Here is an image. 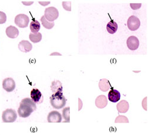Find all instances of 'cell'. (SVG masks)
I'll list each match as a JSON object with an SVG mask.
<instances>
[{
  "label": "cell",
  "mask_w": 148,
  "mask_h": 135,
  "mask_svg": "<svg viewBox=\"0 0 148 135\" xmlns=\"http://www.w3.org/2000/svg\"><path fill=\"white\" fill-rule=\"evenodd\" d=\"M36 110V106L35 103L29 98H26L22 100L20 104L18 114L21 117L26 118L29 117Z\"/></svg>",
  "instance_id": "obj_1"
},
{
  "label": "cell",
  "mask_w": 148,
  "mask_h": 135,
  "mask_svg": "<svg viewBox=\"0 0 148 135\" xmlns=\"http://www.w3.org/2000/svg\"><path fill=\"white\" fill-rule=\"evenodd\" d=\"M50 101L53 108L56 109H60L65 106L66 100L62 92H57L52 94L50 99Z\"/></svg>",
  "instance_id": "obj_2"
},
{
  "label": "cell",
  "mask_w": 148,
  "mask_h": 135,
  "mask_svg": "<svg viewBox=\"0 0 148 135\" xmlns=\"http://www.w3.org/2000/svg\"><path fill=\"white\" fill-rule=\"evenodd\" d=\"M17 117V114L15 110L11 108L5 110L2 114L3 121L4 123H13L16 120Z\"/></svg>",
  "instance_id": "obj_3"
},
{
  "label": "cell",
  "mask_w": 148,
  "mask_h": 135,
  "mask_svg": "<svg viewBox=\"0 0 148 135\" xmlns=\"http://www.w3.org/2000/svg\"><path fill=\"white\" fill-rule=\"evenodd\" d=\"M45 17L50 22H53L59 17V11L54 7H50L46 8L45 11Z\"/></svg>",
  "instance_id": "obj_4"
},
{
  "label": "cell",
  "mask_w": 148,
  "mask_h": 135,
  "mask_svg": "<svg viewBox=\"0 0 148 135\" xmlns=\"http://www.w3.org/2000/svg\"><path fill=\"white\" fill-rule=\"evenodd\" d=\"M14 21L17 26L21 28H25L29 25V18L26 14H20L16 17Z\"/></svg>",
  "instance_id": "obj_5"
},
{
  "label": "cell",
  "mask_w": 148,
  "mask_h": 135,
  "mask_svg": "<svg viewBox=\"0 0 148 135\" xmlns=\"http://www.w3.org/2000/svg\"><path fill=\"white\" fill-rule=\"evenodd\" d=\"M140 26L139 19L134 16H131L127 20V27L131 31L137 30Z\"/></svg>",
  "instance_id": "obj_6"
},
{
  "label": "cell",
  "mask_w": 148,
  "mask_h": 135,
  "mask_svg": "<svg viewBox=\"0 0 148 135\" xmlns=\"http://www.w3.org/2000/svg\"><path fill=\"white\" fill-rule=\"evenodd\" d=\"M3 87L7 92L13 91L16 88V82L11 78H7L3 80Z\"/></svg>",
  "instance_id": "obj_7"
},
{
  "label": "cell",
  "mask_w": 148,
  "mask_h": 135,
  "mask_svg": "<svg viewBox=\"0 0 148 135\" xmlns=\"http://www.w3.org/2000/svg\"><path fill=\"white\" fill-rule=\"evenodd\" d=\"M30 96L32 100L35 103L40 104L43 101V96L38 89H33L30 93Z\"/></svg>",
  "instance_id": "obj_8"
},
{
  "label": "cell",
  "mask_w": 148,
  "mask_h": 135,
  "mask_svg": "<svg viewBox=\"0 0 148 135\" xmlns=\"http://www.w3.org/2000/svg\"><path fill=\"white\" fill-rule=\"evenodd\" d=\"M127 46L131 51H135L139 46V39L135 36H130L127 40Z\"/></svg>",
  "instance_id": "obj_9"
},
{
  "label": "cell",
  "mask_w": 148,
  "mask_h": 135,
  "mask_svg": "<svg viewBox=\"0 0 148 135\" xmlns=\"http://www.w3.org/2000/svg\"><path fill=\"white\" fill-rule=\"evenodd\" d=\"M47 121L49 123H60L62 121V115L57 111H52L49 113Z\"/></svg>",
  "instance_id": "obj_10"
},
{
  "label": "cell",
  "mask_w": 148,
  "mask_h": 135,
  "mask_svg": "<svg viewBox=\"0 0 148 135\" xmlns=\"http://www.w3.org/2000/svg\"><path fill=\"white\" fill-rule=\"evenodd\" d=\"M32 45L27 40H22L18 44V49L24 53H28L32 49Z\"/></svg>",
  "instance_id": "obj_11"
},
{
  "label": "cell",
  "mask_w": 148,
  "mask_h": 135,
  "mask_svg": "<svg viewBox=\"0 0 148 135\" xmlns=\"http://www.w3.org/2000/svg\"><path fill=\"white\" fill-rule=\"evenodd\" d=\"M6 34L8 38L11 39H16L17 38L18 34L19 31L14 26H10L6 29Z\"/></svg>",
  "instance_id": "obj_12"
},
{
  "label": "cell",
  "mask_w": 148,
  "mask_h": 135,
  "mask_svg": "<svg viewBox=\"0 0 148 135\" xmlns=\"http://www.w3.org/2000/svg\"><path fill=\"white\" fill-rule=\"evenodd\" d=\"M120 93L116 90L112 89L109 91L108 94V98L109 101L112 103H116L120 99Z\"/></svg>",
  "instance_id": "obj_13"
},
{
  "label": "cell",
  "mask_w": 148,
  "mask_h": 135,
  "mask_svg": "<svg viewBox=\"0 0 148 135\" xmlns=\"http://www.w3.org/2000/svg\"><path fill=\"white\" fill-rule=\"evenodd\" d=\"M107 105V99L105 95H101L97 97L95 100V106L99 108H103Z\"/></svg>",
  "instance_id": "obj_14"
},
{
  "label": "cell",
  "mask_w": 148,
  "mask_h": 135,
  "mask_svg": "<svg viewBox=\"0 0 148 135\" xmlns=\"http://www.w3.org/2000/svg\"><path fill=\"white\" fill-rule=\"evenodd\" d=\"M129 108V104L126 100H122L117 105V109L118 112L121 113H126Z\"/></svg>",
  "instance_id": "obj_15"
},
{
  "label": "cell",
  "mask_w": 148,
  "mask_h": 135,
  "mask_svg": "<svg viewBox=\"0 0 148 135\" xmlns=\"http://www.w3.org/2000/svg\"><path fill=\"white\" fill-rule=\"evenodd\" d=\"M99 88L103 92H106L110 88L113 89L110 84V82L107 79H102L100 80L99 82Z\"/></svg>",
  "instance_id": "obj_16"
},
{
  "label": "cell",
  "mask_w": 148,
  "mask_h": 135,
  "mask_svg": "<svg viewBox=\"0 0 148 135\" xmlns=\"http://www.w3.org/2000/svg\"><path fill=\"white\" fill-rule=\"evenodd\" d=\"M118 29L117 24L113 20L110 21L107 25V30L110 34L115 33Z\"/></svg>",
  "instance_id": "obj_17"
},
{
  "label": "cell",
  "mask_w": 148,
  "mask_h": 135,
  "mask_svg": "<svg viewBox=\"0 0 148 135\" xmlns=\"http://www.w3.org/2000/svg\"><path fill=\"white\" fill-rule=\"evenodd\" d=\"M62 83L59 81L56 80L52 82L51 90L53 93L57 92H62Z\"/></svg>",
  "instance_id": "obj_18"
},
{
  "label": "cell",
  "mask_w": 148,
  "mask_h": 135,
  "mask_svg": "<svg viewBox=\"0 0 148 135\" xmlns=\"http://www.w3.org/2000/svg\"><path fill=\"white\" fill-rule=\"evenodd\" d=\"M29 39L34 43H38L41 41L42 39V35L40 33H31L29 34Z\"/></svg>",
  "instance_id": "obj_19"
},
{
  "label": "cell",
  "mask_w": 148,
  "mask_h": 135,
  "mask_svg": "<svg viewBox=\"0 0 148 135\" xmlns=\"http://www.w3.org/2000/svg\"><path fill=\"white\" fill-rule=\"evenodd\" d=\"M30 28L32 31V33H39V31L40 29V24L38 21L34 20L30 23Z\"/></svg>",
  "instance_id": "obj_20"
},
{
  "label": "cell",
  "mask_w": 148,
  "mask_h": 135,
  "mask_svg": "<svg viewBox=\"0 0 148 135\" xmlns=\"http://www.w3.org/2000/svg\"><path fill=\"white\" fill-rule=\"evenodd\" d=\"M41 21H42V25L43 26L47 29H52L54 26H55V23L54 22H50L47 21L44 16H43L42 17H41V19H40Z\"/></svg>",
  "instance_id": "obj_21"
},
{
  "label": "cell",
  "mask_w": 148,
  "mask_h": 135,
  "mask_svg": "<svg viewBox=\"0 0 148 135\" xmlns=\"http://www.w3.org/2000/svg\"><path fill=\"white\" fill-rule=\"evenodd\" d=\"M69 112H70V108L69 107L65 108L62 111V116L65 120H67L68 122H69V120H70Z\"/></svg>",
  "instance_id": "obj_22"
},
{
  "label": "cell",
  "mask_w": 148,
  "mask_h": 135,
  "mask_svg": "<svg viewBox=\"0 0 148 135\" xmlns=\"http://www.w3.org/2000/svg\"><path fill=\"white\" fill-rule=\"evenodd\" d=\"M115 123H129L128 119L124 116H119L115 120Z\"/></svg>",
  "instance_id": "obj_23"
},
{
  "label": "cell",
  "mask_w": 148,
  "mask_h": 135,
  "mask_svg": "<svg viewBox=\"0 0 148 135\" xmlns=\"http://www.w3.org/2000/svg\"><path fill=\"white\" fill-rule=\"evenodd\" d=\"M7 21V16L5 13L3 11H0V24H4Z\"/></svg>",
  "instance_id": "obj_24"
},
{
  "label": "cell",
  "mask_w": 148,
  "mask_h": 135,
  "mask_svg": "<svg viewBox=\"0 0 148 135\" xmlns=\"http://www.w3.org/2000/svg\"><path fill=\"white\" fill-rule=\"evenodd\" d=\"M63 7L65 10L68 11H71V1H64L62 3Z\"/></svg>",
  "instance_id": "obj_25"
},
{
  "label": "cell",
  "mask_w": 148,
  "mask_h": 135,
  "mask_svg": "<svg viewBox=\"0 0 148 135\" xmlns=\"http://www.w3.org/2000/svg\"><path fill=\"white\" fill-rule=\"evenodd\" d=\"M142 4H130L131 8L134 10H136L141 7Z\"/></svg>",
  "instance_id": "obj_26"
},
{
  "label": "cell",
  "mask_w": 148,
  "mask_h": 135,
  "mask_svg": "<svg viewBox=\"0 0 148 135\" xmlns=\"http://www.w3.org/2000/svg\"><path fill=\"white\" fill-rule=\"evenodd\" d=\"M39 4H40L42 5L43 6H46V5L50 4V1H48V2H43V3L41 2V1H39Z\"/></svg>",
  "instance_id": "obj_27"
},
{
  "label": "cell",
  "mask_w": 148,
  "mask_h": 135,
  "mask_svg": "<svg viewBox=\"0 0 148 135\" xmlns=\"http://www.w3.org/2000/svg\"><path fill=\"white\" fill-rule=\"evenodd\" d=\"M22 3H23V4H24V5H31L32 4H33V2L27 3V2H24V1H23V2H22Z\"/></svg>",
  "instance_id": "obj_28"
},
{
  "label": "cell",
  "mask_w": 148,
  "mask_h": 135,
  "mask_svg": "<svg viewBox=\"0 0 148 135\" xmlns=\"http://www.w3.org/2000/svg\"><path fill=\"white\" fill-rule=\"evenodd\" d=\"M60 55V54H59V53H53L52 54H51V55Z\"/></svg>",
  "instance_id": "obj_29"
}]
</instances>
